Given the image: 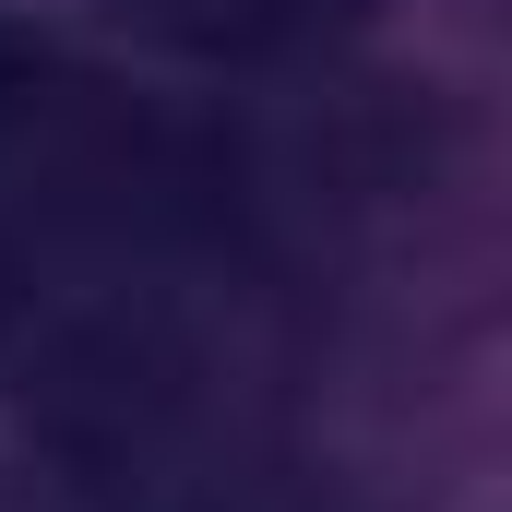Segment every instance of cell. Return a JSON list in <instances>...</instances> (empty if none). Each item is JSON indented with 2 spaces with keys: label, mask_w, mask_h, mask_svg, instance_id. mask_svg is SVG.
Masks as SVG:
<instances>
[{
  "label": "cell",
  "mask_w": 512,
  "mask_h": 512,
  "mask_svg": "<svg viewBox=\"0 0 512 512\" xmlns=\"http://www.w3.org/2000/svg\"><path fill=\"white\" fill-rule=\"evenodd\" d=\"M96 12L179 60H298V48L346 36L370 0H96Z\"/></svg>",
  "instance_id": "cell-1"
}]
</instances>
